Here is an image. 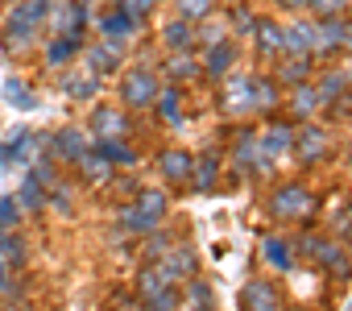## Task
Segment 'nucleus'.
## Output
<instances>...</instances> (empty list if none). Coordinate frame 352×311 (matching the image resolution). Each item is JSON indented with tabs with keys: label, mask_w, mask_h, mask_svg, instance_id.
<instances>
[{
	"label": "nucleus",
	"mask_w": 352,
	"mask_h": 311,
	"mask_svg": "<svg viewBox=\"0 0 352 311\" xmlns=\"http://www.w3.org/2000/svg\"><path fill=\"white\" fill-rule=\"evenodd\" d=\"M265 212H270L278 224H311L315 212H319V200H315V191H311L307 183L286 179V183H278V187L270 191Z\"/></svg>",
	"instance_id": "obj_1"
},
{
	"label": "nucleus",
	"mask_w": 352,
	"mask_h": 311,
	"mask_svg": "<svg viewBox=\"0 0 352 311\" xmlns=\"http://www.w3.org/2000/svg\"><path fill=\"white\" fill-rule=\"evenodd\" d=\"M42 30L46 25L25 9V0H17V5L5 13V25H0V46H5V54L21 58V54H30L42 42Z\"/></svg>",
	"instance_id": "obj_2"
},
{
	"label": "nucleus",
	"mask_w": 352,
	"mask_h": 311,
	"mask_svg": "<svg viewBox=\"0 0 352 311\" xmlns=\"http://www.w3.org/2000/svg\"><path fill=\"white\" fill-rule=\"evenodd\" d=\"M157 92H162V75H157V67H149V63L129 67V71L120 75V87H116L124 112H149L153 100H157Z\"/></svg>",
	"instance_id": "obj_3"
},
{
	"label": "nucleus",
	"mask_w": 352,
	"mask_h": 311,
	"mask_svg": "<svg viewBox=\"0 0 352 311\" xmlns=\"http://www.w3.org/2000/svg\"><path fill=\"white\" fill-rule=\"evenodd\" d=\"M87 149H91V133L83 125H63L54 133H42V153L54 158L58 167H75Z\"/></svg>",
	"instance_id": "obj_4"
},
{
	"label": "nucleus",
	"mask_w": 352,
	"mask_h": 311,
	"mask_svg": "<svg viewBox=\"0 0 352 311\" xmlns=\"http://www.w3.org/2000/svg\"><path fill=\"white\" fill-rule=\"evenodd\" d=\"M294 120L290 116H265V125L257 129V145H261V162H257V175L261 171H270L274 167V158H286L290 153V145H294Z\"/></svg>",
	"instance_id": "obj_5"
},
{
	"label": "nucleus",
	"mask_w": 352,
	"mask_h": 311,
	"mask_svg": "<svg viewBox=\"0 0 352 311\" xmlns=\"http://www.w3.org/2000/svg\"><path fill=\"white\" fill-rule=\"evenodd\" d=\"M46 25H50V34H67V38H83L87 42L91 5H87V0H54Z\"/></svg>",
	"instance_id": "obj_6"
},
{
	"label": "nucleus",
	"mask_w": 352,
	"mask_h": 311,
	"mask_svg": "<svg viewBox=\"0 0 352 311\" xmlns=\"http://www.w3.org/2000/svg\"><path fill=\"white\" fill-rule=\"evenodd\" d=\"M83 129L91 133V141H100V137L129 141V137H133V112H124L120 104H96V108L87 112V125H83Z\"/></svg>",
	"instance_id": "obj_7"
},
{
	"label": "nucleus",
	"mask_w": 352,
	"mask_h": 311,
	"mask_svg": "<svg viewBox=\"0 0 352 311\" xmlns=\"http://www.w3.org/2000/svg\"><path fill=\"white\" fill-rule=\"evenodd\" d=\"M153 266L162 270L166 286H179V282H187V278H195V274H199V249H195L191 241H174V245L153 261Z\"/></svg>",
	"instance_id": "obj_8"
},
{
	"label": "nucleus",
	"mask_w": 352,
	"mask_h": 311,
	"mask_svg": "<svg viewBox=\"0 0 352 311\" xmlns=\"http://www.w3.org/2000/svg\"><path fill=\"white\" fill-rule=\"evenodd\" d=\"M290 153H294L302 167H319L327 153H331V133H327L323 125L307 120V125L294 129V145H290Z\"/></svg>",
	"instance_id": "obj_9"
},
{
	"label": "nucleus",
	"mask_w": 352,
	"mask_h": 311,
	"mask_svg": "<svg viewBox=\"0 0 352 311\" xmlns=\"http://www.w3.org/2000/svg\"><path fill=\"white\" fill-rule=\"evenodd\" d=\"M307 266H315V270H323L327 278H336V282H348L352 278V253H348V245H340L336 237H319V245H315V253H311V261Z\"/></svg>",
	"instance_id": "obj_10"
},
{
	"label": "nucleus",
	"mask_w": 352,
	"mask_h": 311,
	"mask_svg": "<svg viewBox=\"0 0 352 311\" xmlns=\"http://www.w3.org/2000/svg\"><path fill=\"white\" fill-rule=\"evenodd\" d=\"M224 162H228L236 175L257 171L261 145H257V129H253V125H236V129H232V141H228V149H224Z\"/></svg>",
	"instance_id": "obj_11"
},
{
	"label": "nucleus",
	"mask_w": 352,
	"mask_h": 311,
	"mask_svg": "<svg viewBox=\"0 0 352 311\" xmlns=\"http://www.w3.org/2000/svg\"><path fill=\"white\" fill-rule=\"evenodd\" d=\"M220 175H224V145H208L204 153H195L191 162V191L195 195H212L220 187Z\"/></svg>",
	"instance_id": "obj_12"
},
{
	"label": "nucleus",
	"mask_w": 352,
	"mask_h": 311,
	"mask_svg": "<svg viewBox=\"0 0 352 311\" xmlns=\"http://www.w3.org/2000/svg\"><path fill=\"white\" fill-rule=\"evenodd\" d=\"M141 30H145V21H137V17H129L124 9H104L100 17H96V34L104 38V42H112V46H129V42H137L141 38Z\"/></svg>",
	"instance_id": "obj_13"
},
{
	"label": "nucleus",
	"mask_w": 352,
	"mask_h": 311,
	"mask_svg": "<svg viewBox=\"0 0 352 311\" xmlns=\"http://www.w3.org/2000/svg\"><path fill=\"white\" fill-rule=\"evenodd\" d=\"M220 112L228 120H241V116H253V75H241L232 71L220 87Z\"/></svg>",
	"instance_id": "obj_14"
},
{
	"label": "nucleus",
	"mask_w": 352,
	"mask_h": 311,
	"mask_svg": "<svg viewBox=\"0 0 352 311\" xmlns=\"http://www.w3.org/2000/svg\"><path fill=\"white\" fill-rule=\"evenodd\" d=\"M241 311H286V290L274 278H249L241 286Z\"/></svg>",
	"instance_id": "obj_15"
},
{
	"label": "nucleus",
	"mask_w": 352,
	"mask_h": 311,
	"mask_svg": "<svg viewBox=\"0 0 352 311\" xmlns=\"http://www.w3.org/2000/svg\"><path fill=\"white\" fill-rule=\"evenodd\" d=\"M153 162H157L162 183H170V187H187V183H191V162H195L191 149H183V145H166V149H157Z\"/></svg>",
	"instance_id": "obj_16"
},
{
	"label": "nucleus",
	"mask_w": 352,
	"mask_h": 311,
	"mask_svg": "<svg viewBox=\"0 0 352 311\" xmlns=\"http://www.w3.org/2000/svg\"><path fill=\"white\" fill-rule=\"evenodd\" d=\"M257 253H261V266H270L274 274H290L298 266L294 245H290V233H261Z\"/></svg>",
	"instance_id": "obj_17"
},
{
	"label": "nucleus",
	"mask_w": 352,
	"mask_h": 311,
	"mask_svg": "<svg viewBox=\"0 0 352 311\" xmlns=\"http://www.w3.org/2000/svg\"><path fill=\"white\" fill-rule=\"evenodd\" d=\"M120 67H124V46H112L104 38L83 42V71H91L96 79H104V75H112Z\"/></svg>",
	"instance_id": "obj_18"
},
{
	"label": "nucleus",
	"mask_w": 352,
	"mask_h": 311,
	"mask_svg": "<svg viewBox=\"0 0 352 311\" xmlns=\"http://www.w3.org/2000/svg\"><path fill=\"white\" fill-rule=\"evenodd\" d=\"M236 42L228 38V42H216V46H208V50H199V67H204V79H212V83H224L232 71H236Z\"/></svg>",
	"instance_id": "obj_19"
},
{
	"label": "nucleus",
	"mask_w": 352,
	"mask_h": 311,
	"mask_svg": "<svg viewBox=\"0 0 352 311\" xmlns=\"http://www.w3.org/2000/svg\"><path fill=\"white\" fill-rule=\"evenodd\" d=\"M319 112H323V104H319L315 83H294L290 96L282 100V116H290L294 125H307V120H315Z\"/></svg>",
	"instance_id": "obj_20"
},
{
	"label": "nucleus",
	"mask_w": 352,
	"mask_h": 311,
	"mask_svg": "<svg viewBox=\"0 0 352 311\" xmlns=\"http://www.w3.org/2000/svg\"><path fill=\"white\" fill-rule=\"evenodd\" d=\"M157 75H162L166 83H179V87H187V83L204 79V67H199V54H195V50H170Z\"/></svg>",
	"instance_id": "obj_21"
},
{
	"label": "nucleus",
	"mask_w": 352,
	"mask_h": 311,
	"mask_svg": "<svg viewBox=\"0 0 352 311\" xmlns=\"http://www.w3.org/2000/svg\"><path fill=\"white\" fill-rule=\"evenodd\" d=\"M340 38H344V17H315V34H311V58H336L340 54Z\"/></svg>",
	"instance_id": "obj_22"
},
{
	"label": "nucleus",
	"mask_w": 352,
	"mask_h": 311,
	"mask_svg": "<svg viewBox=\"0 0 352 311\" xmlns=\"http://www.w3.org/2000/svg\"><path fill=\"white\" fill-rule=\"evenodd\" d=\"M79 54H83V38L46 34V46H42V67H46V71H67Z\"/></svg>",
	"instance_id": "obj_23"
},
{
	"label": "nucleus",
	"mask_w": 352,
	"mask_h": 311,
	"mask_svg": "<svg viewBox=\"0 0 352 311\" xmlns=\"http://www.w3.org/2000/svg\"><path fill=\"white\" fill-rule=\"evenodd\" d=\"M153 112L162 116V125L183 129V125H187V87L162 83V92H157V100H153Z\"/></svg>",
	"instance_id": "obj_24"
},
{
	"label": "nucleus",
	"mask_w": 352,
	"mask_h": 311,
	"mask_svg": "<svg viewBox=\"0 0 352 311\" xmlns=\"http://www.w3.org/2000/svg\"><path fill=\"white\" fill-rule=\"evenodd\" d=\"M282 100H286V87L274 79V75H253V116H278L282 112Z\"/></svg>",
	"instance_id": "obj_25"
},
{
	"label": "nucleus",
	"mask_w": 352,
	"mask_h": 311,
	"mask_svg": "<svg viewBox=\"0 0 352 311\" xmlns=\"http://www.w3.org/2000/svg\"><path fill=\"white\" fill-rule=\"evenodd\" d=\"M91 149L100 153V158L120 175V171H137V162H141V153L129 145V141H116V137H100V141H91Z\"/></svg>",
	"instance_id": "obj_26"
},
{
	"label": "nucleus",
	"mask_w": 352,
	"mask_h": 311,
	"mask_svg": "<svg viewBox=\"0 0 352 311\" xmlns=\"http://www.w3.org/2000/svg\"><path fill=\"white\" fill-rule=\"evenodd\" d=\"M311 83H315V92H319V104H323V108H327L331 100H340V96H348V92H352V75H348L344 67H319Z\"/></svg>",
	"instance_id": "obj_27"
},
{
	"label": "nucleus",
	"mask_w": 352,
	"mask_h": 311,
	"mask_svg": "<svg viewBox=\"0 0 352 311\" xmlns=\"http://www.w3.org/2000/svg\"><path fill=\"white\" fill-rule=\"evenodd\" d=\"M315 58L311 54H282L278 58V71H274V79L282 83V87H294V83H311L315 79Z\"/></svg>",
	"instance_id": "obj_28"
},
{
	"label": "nucleus",
	"mask_w": 352,
	"mask_h": 311,
	"mask_svg": "<svg viewBox=\"0 0 352 311\" xmlns=\"http://www.w3.org/2000/svg\"><path fill=\"white\" fill-rule=\"evenodd\" d=\"M75 179H79L83 187H108V183L116 179V171H112V167H108V162L100 158L96 149H87L83 158L75 162Z\"/></svg>",
	"instance_id": "obj_29"
},
{
	"label": "nucleus",
	"mask_w": 352,
	"mask_h": 311,
	"mask_svg": "<svg viewBox=\"0 0 352 311\" xmlns=\"http://www.w3.org/2000/svg\"><path fill=\"white\" fill-rule=\"evenodd\" d=\"M0 261L9 266V274L30 266V245H25V237H21L17 228H5V224H0Z\"/></svg>",
	"instance_id": "obj_30"
},
{
	"label": "nucleus",
	"mask_w": 352,
	"mask_h": 311,
	"mask_svg": "<svg viewBox=\"0 0 352 311\" xmlns=\"http://www.w3.org/2000/svg\"><path fill=\"white\" fill-rule=\"evenodd\" d=\"M5 145H9V162H13V167H25V162H34L38 153H42V133H34V129H13V137H9Z\"/></svg>",
	"instance_id": "obj_31"
},
{
	"label": "nucleus",
	"mask_w": 352,
	"mask_h": 311,
	"mask_svg": "<svg viewBox=\"0 0 352 311\" xmlns=\"http://www.w3.org/2000/svg\"><path fill=\"white\" fill-rule=\"evenodd\" d=\"M311 34L315 21L311 17H294L282 25V54H311Z\"/></svg>",
	"instance_id": "obj_32"
},
{
	"label": "nucleus",
	"mask_w": 352,
	"mask_h": 311,
	"mask_svg": "<svg viewBox=\"0 0 352 311\" xmlns=\"http://www.w3.org/2000/svg\"><path fill=\"white\" fill-rule=\"evenodd\" d=\"M116 228L129 237V241H141L145 233H153V228H162V220H153V216H145V212H137L133 204H120L116 208Z\"/></svg>",
	"instance_id": "obj_33"
},
{
	"label": "nucleus",
	"mask_w": 352,
	"mask_h": 311,
	"mask_svg": "<svg viewBox=\"0 0 352 311\" xmlns=\"http://www.w3.org/2000/svg\"><path fill=\"white\" fill-rule=\"evenodd\" d=\"M253 46L261 58H282V25L274 17H257V30H253Z\"/></svg>",
	"instance_id": "obj_34"
},
{
	"label": "nucleus",
	"mask_w": 352,
	"mask_h": 311,
	"mask_svg": "<svg viewBox=\"0 0 352 311\" xmlns=\"http://www.w3.org/2000/svg\"><path fill=\"white\" fill-rule=\"evenodd\" d=\"M58 87H63L71 100H79V104H87V100L100 96V79H96L91 71H63V75H58Z\"/></svg>",
	"instance_id": "obj_35"
},
{
	"label": "nucleus",
	"mask_w": 352,
	"mask_h": 311,
	"mask_svg": "<svg viewBox=\"0 0 352 311\" xmlns=\"http://www.w3.org/2000/svg\"><path fill=\"white\" fill-rule=\"evenodd\" d=\"M183 307L187 311H220V303H216V290H212V282L208 278H187L183 282Z\"/></svg>",
	"instance_id": "obj_36"
},
{
	"label": "nucleus",
	"mask_w": 352,
	"mask_h": 311,
	"mask_svg": "<svg viewBox=\"0 0 352 311\" xmlns=\"http://www.w3.org/2000/svg\"><path fill=\"white\" fill-rule=\"evenodd\" d=\"M157 38H162V46H166V54H170V50H195V25L183 21V17H170Z\"/></svg>",
	"instance_id": "obj_37"
},
{
	"label": "nucleus",
	"mask_w": 352,
	"mask_h": 311,
	"mask_svg": "<svg viewBox=\"0 0 352 311\" xmlns=\"http://www.w3.org/2000/svg\"><path fill=\"white\" fill-rule=\"evenodd\" d=\"M137 212H145V216H153V220H166V212H170V195L162 191V187H137V195L129 200Z\"/></svg>",
	"instance_id": "obj_38"
},
{
	"label": "nucleus",
	"mask_w": 352,
	"mask_h": 311,
	"mask_svg": "<svg viewBox=\"0 0 352 311\" xmlns=\"http://www.w3.org/2000/svg\"><path fill=\"white\" fill-rule=\"evenodd\" d=\"M13 200H17V208H21L25 216L46 212V187H42L34 175H25V179H21V187H17V195H13Z\"/></svg>",
	"instance_id": "obj_39"
},
{
	"label": "nucleus",
	"mask_w": 352,
	"mask_h": 311,
	"mask_svg": "<svg viewBox=\"0 0 352 311\" xmlns=\"http://www.w3.org/2000/svg\"><path fill=\"white\" fill-rule=\"evenodd\" d=\"M5 100H9L17 112H34V108H38V92H34L21 75H9V79H5Z\"/></svg>",
	"instance_id": "obj_40"
},
{
	"label": "nucleus",
	"mask_w": 352,
	"mask_h": 311,
	"mask_svg": "<svg viewBox=\"0 0 352 311\" xmlns=\"http://www.w3.org/2000/svg\"><path fill=\"white\" fill-rule=\"evenodd\" d=\"M327 237H336L340 245H352V204H340L327 212V224H323Z\"/></svg>",
	"instance_id": "obj_41"
},
{
	"label": "nucleus",
	"mask_w": 352,
	"mask_h": 311,
	"mask_svg": "<svg viewBox=\"0 0 352 311\" xmlns=\"http://www.w3.org/2000/svg\"><path fill=\"white\" fill-rule=\"evenodd\" d=\"M228 38H232V30H228V21H216V13L195 25V46H199V50H208V46H216V42H228Z\"/></svg>",
	"instance_id": "obj_42"
},
{
	"label": "nucleus",
	"mask_w": 352,
	"mask_h": 311,
	"mask_svg": "<svg viewBox=\"0 0 352 311\" xmlns=\"http://www.w3.org/2000/svg\"><path fill=\"white\" fill-rule=\"evenodd\" d=\"M137 311H183V290H179V286H162L157 294L141 299Z\"/></svg>",
	"instance_id": "obj_43"
},
{
	"label": "nucleus",
	"mask_w": 352,
	"mask_h": 311,
	"mask_svg": "<svg viewBox=\"0 0 352 311\" xmlns=\"http://www.w3.org/2000/svg\"><path fill=\"white\" fill-rule=\"evenodd\" d=\"M46 208L58 212V216H71V212H75V187L63 183V179L50 183V187H46Z\"/></svg>",
	"instance_id": "obj_44"
},
{
	"label": "nucleus",
	"mask_w": 352,
	"mask_h": 311,
	"mask_svg": "<svg viewBox=\"0 0 352 311\" xmlns=\"http://www.w3.org/2000/svg\"><path fill=\"white\" fill-rule=\"evenodd\" d=\"M212 13H216V0H174V17H183L191 25L208 21Z\"/></svg>",
	"instance_id": "obj_45"
},
{
	"label": "nucleus",
	"mask_w": 352,
	"mask_h": 311,
	"mask_svg": "<svg viewBox=\"0 0 352 311\" xmlns=\"http://www.w3.org/2000/svg\"><path fill=\"white\" fill-rule=\"evenodd\" d=\"M170 245H174V237H170L166 228H153V233H145V237H141V257H145V261H157Z\"/></svg>",
	"instance_id": "obj_46"
},
{
	"label": "nucleus",
	"mask_w": 352,
	"mask_h": 311,
	"mask_svg": "<svg viewBox=\"0 0 352 311\" xmlns=\"http://www.w3.org/2000/svg\"><path fill=\"white\" fill-rule=\"evenodd\" d=\"M162 286H166L162 270H157L153 261H145V266H141V274H137V286H133V290H137V299H149V294H157Z\"/></svg>",
	"instance_id": "obj_47"
},
{
	"label": "nucleus",
	"mask_w": 352,
	"mask_h": 311,
	"mask_svg": "<svg viewBox=\"0 0 352 311\" xmlns=\"http://www.w3.org/2000/svg\"><path fill=\"white\" fill-rule=\"evenodd\" d=\"M228 30H232V38H253V30H257V13L245 9V5H236V9L228 13Z\"/></svg>",
	"instance_id": "obj_48"
},
{
	"label": "nucleus",
	"mask_w": 352,
	"mask_h": 311,
	"mask_svg": "<svg viewBox=\"0 0 352 311\" xmlns=\"http://www.w3.org/2000/svg\"><path fill=\"white\" fill-rule=\"evenodd\" d=\"M348 9H352V0H311L307 13H315V17H348Z\"/></svg>",
	"instance_id": "obj_49"
},
{
	"label": "nucleus",
	"mask_w": 352,
	"mask_h": 311,
	"mask_svg": "<svg viewBox=\"0 0 352 311\" xmlns=\"http://www.w3.org/2000/svg\"><path fill=\"white\" fill-rule=\"evenodd\" d=\"M116 9H124V13L137 17V21H149V13L157 9V0H116Z\"/></svg>",
	"instance_id": "obj_50"
},
{
	"label": "nucleus",
	"mask_w": 352,
	"mask_h": 311,
	"mask_svg": "<svg viewBox=\"0 0 352 311\" xmlns=\"http://www.w3.org/2000/svg\"><path fill=\"white\" fill-rule=\"evenodd\" d=\"M21 208H17V200L13 195H0V224H5V228H17L21 224Z\"/></svg>",
	"instance_id": "obj_51"
},
{
	"label": "nucleus",
	"mask_w": 352,
	"mask_h": 311,
	"mask_svg": "<svg viewBox=\"0 0 352 311\" xmlns=\"http://www.w3.org/2000/svg\"><path fill=\"white\" fill-rule=\"evenodd\" d=\"M274 5H278L282 13H294V17H302V13L311 9V0H274Z\"/></svg>",
	"instance_id": "obj_52"
},
{
	"label": "nucleus",
	"mask_w": 352,
	"mask_h": 311,
	"mask_svg": "<svg viewBox=\"0 0 352 311\" xmlns=\"http://www.w3.org/2000/svg\"><path fill=\"white\" fill-rule=\"evenodd\" d=\"M340 54H352V17H344V38H340Z\"/></svg>",
	"instance_id": "obj_53"
},
{
	"label": "nucleus",
	"mask_w": 352,
	"mask_h": 311,
	"mask_svg": "<svg viewBox=\"0 0 352 311\" xmlns=\"http://www.w3.org/2000/svg\"><path fill=\"white\" fill-rule=\"evenodd\" d=\"M13 290V278H9V266L0 261V294H9Z\"/></svg>",
	"instance_id": "obj_54"
},
{
	"label": "nucleus",
	"mask_w": 352,
	"mask_h": 311,
	"mask_svg": "<svg viewBox=\"0 0 352 311\" xmlns=\"http://www.w3.org/2000/svg\"><path fill=\"white\" fill-rule=\"evenodd\" d=\"M9 167H13V162H9V145H5V141H0V175H5Z\"/></svg>",
	"instance_id": "obj_55"
},
{
	"label": "nucleus",
	"mask_w": 352,
	"mask_h": 311,
	"mask_svg": "<svg viewBox=\"0 0 352 311\" xmlns=\"http://www.w3.org/2000/svg\"><path fill=\"white\" fill-rule=\"evenodd\" d=\"M5 311H38V307H30V303H21V307H5Z\"/></svg>",
	"instance_id": "obj_56"
},
{
	"label": "nucleus",
	"mask_w": 352,
	"mask_h": 311,
	"mask_svg": "<svg viewBox=\"0 0 352 311\" xmlns=\"http://www.w3.org/2000/svg\"><path fill=\"white\" fill-rule=\"evenodd\" d=\"M286 311H315V307H286Z\"/></svg>",
	"instance_id": "obj_57"
}]
</instances>
